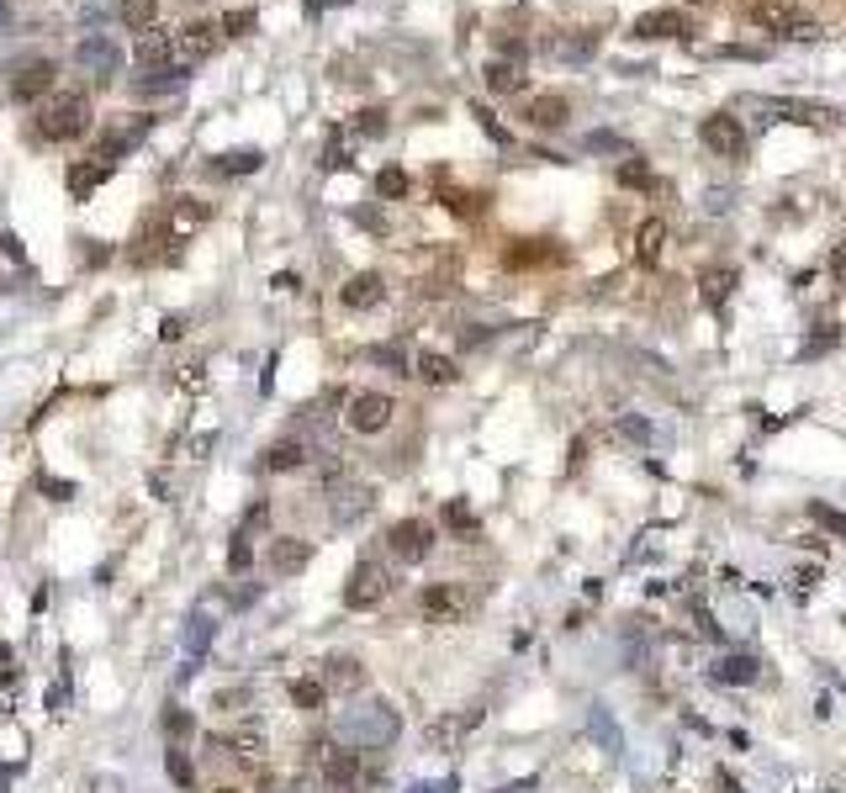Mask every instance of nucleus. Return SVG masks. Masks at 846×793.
<instances>
[{"label":"nucleus","mask_w":846,"mask_h":793,"mask_svg":"<svg viewBox=\"0 0 846 793\" xmlns=\"http://www.w3.org/2000/svg\"><path fill=\"white\" fill-rule=\"evenodd\" d=\"M90 133V101L85 96H48L38 106V138L48 143H69Z\"/></svg>","instance_id":"obj_1"},{"label":"nucleus","mask_w":846,"mask_h":793,"mask_svg":"<svg viewBox=\"0 0 846 793\" xmlns=\"http://www.w3.org/2000/svg\"><path fill=\"white\" fill-rule=\"evenodd\" d=\"M339 735L355 741V751H381L397 741V709L392 704H371V709H355L339 719Z\"/></svg>","instance_id":"obj_2"},{"label":"nucleus","mask_w":846,"mask_h":793,"mask_svg":"<svg viewBox=\"0 0 846 793\" xmlns=\"http://www.w3.org/2000/svg\"><path fill=\"white\" fill-rule=\"evenodd\" d=\"M751 22H757L762 32H778V38H794V43L820 32L815 16H809L799 0H757V6H751Z\"/></svg>","instance_id":"obj_3"},{"label":"nucleus","mask_w":846,"mask_h":793,"mask_svg":"<svg viewBox=\"0 0 846 793\" xmlns=\"http://www.w3.org/2000/svg\"><path fill=\"white\" fill-rule=\"evenodd\" d=\"M386 593H392V577H386V566L381 561H355V571H349V582H344V608H376Z\"/></svg>","instance_id":"obj_4"},{"label":"nucleus","mask_w":846,"mask_h":793,"mask_svg":"<svg viewBox=\"0 0 846 793\" xmlns=\"http://www.w3.org/2000/svg\"><path fill=\"white\" fill-rule=\"evenodd\" d=\"M392 413H397V402L386 397V392H355L344 402V423L355 434H381L386 423H392Z\"/></svg>","instance_id":"obj_5"},{"label":"nucleus","mask_w":846,"mask_h":793,"mask_svg":"<svg viewBox=\"0 0 846 793\" xmlns=\"http://www.w3.org/2000/svg\"><path fill=\"white\" fill-rule=\"evenodd\" d=\"M75 64L96 80H112V75H122V48L112 43V32H90V38L75 43Z\"/></svg>","instance_id":"obj_6"},{"label":"nucleus","mask_w":846,"mask_h":793,"mask_svg":"<svg viewBox=\"0 0 846 793\" xmlns=\"http://www.w3.org/2000/svg\"><path fill=\"white\" fill-rule=\"evenodd\" d=\"M386 550H392L397 561L418 566V561L434 550V529L423 524V519H402V524H392V529H386Z\"/></svg>","instance_id":"obj_7"},{"label":"nucleus","mask_w":846,"mask_h":793,"mask_svg":"<svg viewBox=\"0 0 846 793\" xmlns=\"http://www.w3.org/2000/svg\"><path fill=\"white\" fill-rule=\"evenodd\" d=\"M698 138H704V149H709V154H720V159H741V154H746V133H741V122H735L730 112L704 117Z\"/></svg>","instance_id":"obj_8"},{"label":"nucleus","mask_w":846,"mask_h":793,"mask_svg":"<svg viewBox=\"0 0 846 793\" xmlns=\"http://www.w3.org/2000/svg\"><path fill=\"white\" fill-rule=\"evenodd\" d=\"M223 48V27H212V22H186L175 32V53L186 64H201V59H212V53Z\"/></svg>","instance_id":"obj_9"},{"label":"nucleus","mask_w":846,"mask_h":793,"mask_svg":"<svg viewBox=\"0 0 846 793\" xmlns=\"http://www.w3.org/2000/svg\"><path fill=\"white\" fill-rule=\"evenodd\" d=\"M53 75H59V64H53V59H22V64H11V96H16V101H38L43 90L53 85Z\"/></svg>","instance_id":"obj_10"},{"label":"nucleus","mask_w":846,"mask_h":793,"mask_svg":"<svg viewBox=\"0 0 846 793\" xmlns=\"http://www.w3.org/2000/svg\"><path fill=\"white\" fill-rule=\"evenodd\" d=\"M307 561H312V545L297 540V534H275L270 550H265V566L275 571V577H297Z\"/></svg>","instance_id":"obj_11"},{"label":"nucleus","mask_w":846,"mask_h":793,"mask_svg":"<svg viewBox=\"0 0 846 793\" xmlns=\"http://www.w3.org/2000/svg\"><path fill=\"white\" fill-rule=\"evenodd\" d=\"M318 682L328 693H360L365 688V667L355 656H328L323 661V672H318Z\"/></svg>","instance_id":"obj_12"},{"label":"nucleus","mask_w":846,"mask_h":793,"mask_svg":"<svg viewBox=\"0 0 846 793\" xmlns=\"http://www.w3.org/2000/svg\"><path fill=\"white\" fill-rule=\"evenodd\" d=\"M386 297V281L376 270H360V275H349L344 281V291H339V302L349 307V312H365V307H376Z\"/></svg>","instance_id":"obj_13"},{"label":"nucleus","mask_w":846,"mask_h":793,"mask_svg":"<svg viewBox=\"0 0 846 793\" xmlns=\"http://www.w3.org/2000/svg\"><path fill=\"white\" fill-rule=\"evenodd\" d=\"M418 608H423V619L450 624L455 614H461V598H455V587H450V582H429V587L418 593Z\"/></svg>","instance_id":"obj_14"},{"label":"nucleus","mask_w":846,"mask_h":793,"mask_svg":"<svg viewBox=\"0 0 846 793\" xmlns=\"http://www.w3.org/2000/svg\"><path fill=\"white\" fill-rule=\"evenodd\" d=\"M112 170H117V164H106V159H80V164H69V196H75V201H90V191H96L101 180H112Z\"/></svg>","instance_id":"obj_15"},{"label":"nucleus","mask_w":846,"mask_h":793,"mask_svg":"<svg viewBox=\"0 0 846 793\" xmlns=\"http://www.w3.org/2000/svg\"><path fill=\"white\" fill-rule=\"evenodd\" d=\"M170 59H175V32H164V27L138 32V64L143 69H164Z\"/></svg>","instance_id":"obj_16"},{"label":"nucleus","mask_w":846,"mask_h":793,"mask_svg":"<svg viewBox=\"0 0 846 793\" xmlns=\"http://www.w3.org/2000/svg\"><path fill=\"white\" fill-rule=\"evenodd\" d=\"M630 32H635V38H683V32H688V16H683V11H651V16H640Z\"/></svg>","instance_id":"obj_17"},{"label":"nucleus","mask_w":846,"mask_h":793,"mask_svg":"<svg viewBox=\"0 0 846 793\" xmlns=\"http://www.w3.org/2000/svg\"><path fill=\"white\" fill-rule=\"evenodd\" d=\"M762 112H783V117L809 122V127H836V112H831V106H809V101H767Z\"/></svg>","instance_id":"obj_18"},{"label":"nucleus","mask_w":846,"mask_h":793,"mask_svg":"<svg viewBox=\"0 0 846 793\" xmlns=\"http://www.w3.org/2000/svg\"><path fill=\"white\" fill-rule=\"evenodd\" d=\"M260 466L265 471H302L307 466V445H302V439H275Z\"/></svg>","instance_id":"obj_19"},{"label":"nucleus","mask_w":846,"mask_h":793,"mask_svg":"<svg viewBox=\"0 0 846 793\" xmlns=\"http://www.w3.org/2000/svg\"><path fill=\"white\" fill-rule=\"evenodd\" d=\"M661 249H667V223L651 217V223H640V233H635V260L640 265H661Z\"/></svg>","instance_id":"obj_20"},{"label":"nucleus","mask_w":846,"mask_h":793,"mask_svg":"<svg viewBox=\"0 0 846 793\" xmlns=\"http://www.w3.org/2000/svg\"><path fill=\"white\" fill-rule=\"evenodd\" d=\"M709 677H714V682H730V688H746V682H757V677H762V667H757L751 656H720Z\"/></svg>","instance_id":"obj_21"},{"label":"nucleus","mask_w":846,"mask_h":793,"mask_svg":"<svg viewBox=\"0 0 846 793\" xmlns=\"http://www.w3.org/2000/svg\"><path fill=\"white\" fill-rule=\"evenodd\" d=\"M487 90H492V96H513V90H524L519 59H492L487 64Z\"/></svg>","instance_id":"obj_22"},{"label":"nucleus","mask_w":846,"mask_h":793,"mask_svg":"<svg viewBox=\"0 0 846 793\" xmlns=\"http://www.w3.org/2000/svg\"><path fill=\"white\" fill-rule=\"evenodd\" d=\"M164 772H170V783H175L180 793H196V762H191L186 746H170V751H164Z\"/></svg>","instance_id":"obj_23"},{"label":"nucleus","mask_w":846,"mask_h":793,"mask_svg":"<svg viewBox=\"0 0 846 793\" xmlns=\"http://www.w3.org/2000/svg\"><path fill=\"white\" fill-rule=\"evenodd\" d=\"M286 693H291V704H297L302 714H318V709L328 704V688H323L318 677H291V688H286Z\"/></svg>","instance_id":"obj_24"},{"label":"nucleus","mask_w":846,"mask_h":793,"mask_svg":"<svg viewBox=\"0 0 846 793\" xmlns=\"http://www.w3.org/2000/svg\"><path fill=\"white\" fill-rule=\"evenodd\" d=\"M566 112H572V106H566V96H535V101L524 106V117L535 122V127H561Z\"/></svg>","instance_id":"obj_25"},{"label":"nucleus","mask_w":846,"mask_h":793,"mask_svg":"<svg viewBox=\"0 0 846 793\" xmlns=\"http://www.w3.org/2000/svg\"><path fill=\"white\" fill-rule=\"evenodd\" d=\"M164 735H170V746H186V741H196V714L191 709H180V704H170L164 709Z\"/></svg>","instance_id":"obj_26"},{"label":"nucleus","mask_w":846,"mask_h":793,"mask_svg":"<svg viewBox=\"0 0 846 793\" xmlns=\"http://www.w3.org/2000/svg\"><path fill=\"white\" fill-rule=\"evenodd\" d=\"M260 164H265L260 149H228V154H217L212 170H217V175H254Z\"/></svg>","instance_id":"obj_27"},{"label":"nucleus","mask_w":846,"mask_h":793,"mask_svg":"<svg viewBox=\"0 0 846 793\" xmlns=\"http://www.w3.org/2000/svg\"><path fill=\"white\" fill-rule=\"evenodd\" d=\"M418 376L429 381V386H450L461 371H455V360H450V355H434V349H423V355H418Z\"/></svg>","instance_id":"obj_28"},{"label":"nucleus","mask_w":846,"mask_h":793,"mask_svg":"<svg viewBox=\"0 0 846 793\" xmlns=\"http://www.w3.org/2000/svg\"><path fill=\"white\" fill-rule=\"evenodd\" d=\"M212 217V207H201V201H191V196H180L175 201V238H186L191 228H201Z\"/></svg>","instance_id":"obj_29"},{"label":"nucleus","mask_w":846,"mask_h":793,"mask_svg":"<svg viewBox=\"0 0 846 793\" xmlns=\"http://www.w3.org/2000/svg\"><path fill=\"white\" fill-rule=\"evenodd\" d=\"M154 16H159V0H122V27L149 32V27H154Z\"/></svg>","instance_id":"obj_30"},{"label":"nucleus","mask_w":846,"mask_h":793,"mask_svg":"<svg viewBox=\"0 0 846 793\" xmlns=\"http://www.w3.org/2000/svg\"><path fill=\"white\" fill-rule=\"evenodd\" d=\"M212 635H217V624H212L207 614H196V619L186 624V651H191V656L201 661V656L212 651Z\"/></svg>","instance_id":"obj_31"},{"label":"nucleus","mask_w":846,"mask_h":793,"mask_svg":"<svg viewBox=\"0 0 846 793\" xmlns=\"http://www.w3.org/2000/svg\"><path fill=\"white\" fill-rule=\"evenodd\" d=\"M376 196H381V201H397V196H408V170H397V164H386V170L376 175Z\"/></svg>","instance_id":"obj_32"},{"label":"nucleus","mask_w":846,"mask_h":793,"mask_svg":"<svg viewBox=\"0 0 846 793\" xmlns=\"http://www.w3.org/2000/svg\"><path fill=\"white\" fill-rule=\"evenodd\" d=\"M730 291H735V270H709V275H704V302H709V307H720Z\"/></svg>","instance_id":"obj_33"},{"label":"nucleus","mask_w":846,"mask_h":793,"mask_svg":"<svg viewBox=\"0 0 846 793\" xmlns=\"http://www.w3.org/2000/svg\"><path fill=\"white\" fill-rule=\"evenodd\" d=\"M445 529H455V534H476V513L455 497V503H445Z\"/></svg>","instance_id":"obj_34"},{"label":"nucleus","mask_w":846,"mask_h":793,"mask_svg":"<svg viewBox=\"0 0 846 793\" xmlns=\"http://www.w3.org/2000/svg\"><path fill=\"white\" fill-rule=\"evenodd\" d=\"M365 360H371V365H392V376H408V355H402V349L376 344V349H365Z\"/></svg>","instance_id":"obj_35"},{"label":"nucleus","mask_w":846,"mask_h":793,"mask_svg":"<svg viewBox=\"0 0 846 793\" xmlns=\"http://www.w3.org/2000/svg\"><path fill=\"white\" fill-rule=\"evenodd\" d=\"M254 566V545L244 540V534H233V545H228V571L238 577V571H249Z\"/></svg>","instance_id":"obj_36"},{"label":"nucleus","mask_w":846,"mask_h":793,"mask_svg":"<svg viewBox=\"0 0 846 793\" xmlns=\"http://www.w3.org/2000/svg\"><path fill=\"white\" fill-rule=\"evenodd\" d=\"M355 133H360V138H381V133H386V112H381V106H371V112H355Z\"/></svg>","instance_id":"obj_37"},{"label":"nucleus","mask_w":846,"mask_h":793,"mask_svg":"<svg viewBox=\"0 0 846 793\" xmlns=\"http://www.w3.org/2000/svg\"><path fill=\"white\" fill-rule=\"evenodd\" d=\"M809 513H815V524H825V529H831V534H841V540H846V513H836V508H825V503H815V508H809Z\"/></svg>","instance_id":"obj_38"},{"label":"nucleus","mask_w":846,"mask_h":793,"mask_svg":"<svg viewBox=\"0 0 846 793\" xmlns=\"http://www.w3.org/2000/svg\"><path fill=\"white\" fill-rule=\"evenodd\" d=\"M619 186H651V170L640 159H630V164H619Z\"/></svg>","instance_id":"obj_39"},{"label":"nucleus","mask_w":846,"mask_h":793,"mask_svg":"<svg viewBox=\"0 0 846 793\" xmlns=\"http://www.w3.org/2000/svg\"><path fill=\"white\" fill-rule=\"evenodd\" d=\"M223 32H228V38H244V32H254V11H228V16H223Z\"/></svg>","instance_id":"obj_40"},{"label":"nucleus","mask_w":846,"mask_h":793,"mask_svg":"<svg viewBox=\"0 0 846 793\" xmlns=\"http://www.w3.org/2000/svg\"><path fill=\"white\" fill-rule=\"evenodd\" d=\"M244 704H249V688H223V693H217V709H223V714H238Z\"/></svg>","instance_id":"obj_41"},{"label":"nucleus","mask_w":846,"mask_h":793,"mask_svg":"<svg viewBox=\"0 0 846 793\" xmlns=\"http://www.w3.org/2000/svg\"><path fill=\"white\" fill-rule=\"evenodd\" d=\"M38 487L53 497V503H69V497H75V482H53V476H38Z\"/></svg>","instance_id":"obj_42"},{"label":"nucleus","mask_w":846,"mask_h":793,"mask_svg":"<svg viewBox=\"0 0 846 793\" xmlns=\"http://www.w3.org/2000/svg\"><path fill=\"white\" fill-rule=\"evenodd\" d=\"M619 434H624V439H640V445H646V439H651V423H646V418H619Z\"/></svg>","instance_id":"obj_43"},{"label":"nucleus","mask_w":846,"mask_h":793,"mask_svg":"<svg viewBox=\"0 0 846 793\" xmlns=\"http://www.w3.org/2000/svg\"><path fill=\"white\" fill-rule=\"evenodd\" d=\"M445 207L466 217V212H476V196H461V191H450V196H445Z\"/></svg>","instance_id":"obj_44"},{"label":"nucleus","mask_w":846,"mask_h":793,"mask_svg":"<svg viewBox=\"0 0 846 793\" xmlns=\"http://www.w3.org/2000/svg\"><path fill=\"white\" fill-rule=\"evenodd\" d=\"M180 334H186V318H164V328H159V339H164V344H175Z\"/></svg>","instance_id":"obj_45"},{"label":"nucleus","mask_w":846,"mask_h":793,"mask_svg":"<svg viewBox=\"0 0 846 793\" xmlns=\"http://www.w3.org/2000/svg\"><path fill=\"white\" fill-rule=\"evenodd\" d=\"M0 249H6L11 260H27V249H22V238H16V233H0Z\"/></svg>","instance_id":"obj_46"},{"label":"nucleus","mask_w":846,"mask_h":793,"mask_svg":"<svg viewBox=\"0 0 846 793\" xmlns=\"http://www.w3.org/2000/svg\"><path fill=\"white\" fill-rule=\"evenodd\" d=\"M455 788H461V783H455V778H439V783H418L413 793H455Z\"/></svg>","instance_id":"obj_47"},{"label":"nucleus","mask_w":846,"mask_h":793,"mask_svg":"<svg viewBox=\"0 0 846 793\" xmlns=\"http://www.w3.org/2000/svg\"><path fill=\"white\" fill-rule=\"evenodd\" d=\"M270 286H275V291H302V281H297V275H291V270H281V275H275Z\"/></svg>","instance_id":"obj_48"},{"label":"nucleus","mask_w":846,"mask_h":793,"mask_svg":"<svg viewBox=\"0 0 846 793\" xmlns=\"http://www.w3.org/2000/svg\"><path fill=\"white\" fill-rule=\"evenodd\" d=\"M831 344H836V334H831V328H825V334H820L815 344H809V349H804V355H825V349H831Z\"/></svg>","instance_id":"obj_49"},{"label":"nucleus","mask_w":846,"mask_h":793,"mask_svg":"<svg viewBox=\"0 0 846 793\" xmlns=\"http://www.w3.org/2000/svg\"><path fill=\"white\" fill-rule=\"evenodd\" d=\"M836 275H841V281H846V249L836 254Z\"/></svg>","instance_id":"obj_50"},{"label":"nucleus","mask_w":846,"mask_h":793,"mask_svg":"<svg viewBox=\"0 0 846 793\" xmlns=\"http://www.w3.org/2000/svg\"><path fill=\"white\" fill-rule=\"evenodd\" d=\"M0 32H6V0H0Z\"/></svg>","instance_id":"obj_51"},{"label":"nucleus","mask_w":846,"mask_h":793,"mask_svg":"<svg viewBox=\"0 0 846 793\" xmlns=\"http://www.w3.org/2000/svg\"><path fill=\"white\" fill-rule=\"evenodd\" d=\"M688 6H714V0H688Z\"/></svg>","instance_id":"obj_52"},{"label":"nucleus","mask_w":846,"mask_h":793,"mask_svg":"<svg viewBox=\"0 0 846 793\" xmlns=\"http://www.w3.org/2000/svg\"><path fill=\"white\" fill-rule=\"evenodd\" d=\"M212 793H238V788H212Z\"/></svg>","instance_id":"obj_53"}]
</instances>
